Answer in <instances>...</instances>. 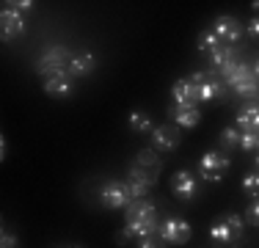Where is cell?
Wrapping results in <instances>:
<instances>
[{
  "instance_id": "6da1fadb",
  "label": "cell",
  "mask_w": 259,
  "mask_h": 248,
  "mask_svg": "<svg viewBox=\"0 0 259 248\" xmlns=\"http://www.w3.org/2000/svg\"><path fill=\"white\" fill-rule=\"evenodd\" d=\"M160 232V221H157V210L152 201L146 198H133L124 213V234L127 237H155Z\"/></svg>"
},
{
  "instance_id": "7a4b0ae2",
  "label": "cell",
  "mask_w": 259,
  "mask_h": 248,
  "mask_svg": "<svg viewBox=\"0 0 259 248\" xmlns=\"http://www.w3.org/2000/svg\"><path fill=\"white\" fill-rule=\"evenodd\" d=\"M209 237H212V243L221 245V248L234 245L240 237H243V218H240L237 213L218 215V218L209 223Z\"/></svg>"
},
{
  "instance_id": "3957f363",
  "label": "cell",
  "mask_w": 259,
  "mask_h": 248,
  "mask_svg": "<svg viewBox=\"0 0 259 248\" xmlns=\"http://www.w3.org/2000/svg\"><path fill=\"white\" fill-rule=\"evenodd\" d=\"M224 83L240 97H256L259 94V80L254 74V66L243 64V61H237L229 72H224Z\"/></svg>"
},
{
  "instance_id": "277c9868",
  "label": "cell",
  "mask_w": 259,
  "mask_h": 248,
  "mask_svg": "<svg viewBox=\"0 0 259 248\" xmlns=\"http://www.w3.org/2000/svg\"><path fill=\"white\" fill-rule=\"evenodd\" d=\"M229 166L232 160L224 152H204L199 160V177L204 182H221L226 177V171H229Z\"/></svg>"
},
{
  "instance_id": "5b68a950",
  "label": "cell",
  "mask_w": 259,
  "mask_h": 248,
  "mask_svg": "<svg viewBox=\"0 0 259 248\" xmlns=\"http://www.w3.org/2000/svg\"><path fill=\"white\" fill-rule=\"evenodd\" d=\"M190 223L185 218H165L163 223H160V240L163 243H171V245H185L190 240Z\"/></svg>"
},
{
  "instance_id": "8992f818",
  "label": "cell",
  "mask_w": 259,
  "mask_h": 248,
  "mask_svg": "<svg viewBox=\"0 0 259 248\" xmlns=\"http://www.w3.org/2000/svg\"><path fill=\"white\" fill-rule=\"evenodd\" d=\"M171 190L180 201H193L196 193H199V179L193 177V171L180 169L177 174H171Z\"/></svg>"
},
{
  "instance_id": "52a82bcc",
  "label": "cell",
  "mask_w": 259,
  "mask_h": 248,
  "mask_svg": "<svg viewBox=\"0 0 259 248\" xmlns=\"http://www.w3.org/2000/svg\"><path fill=\"white\" fill-rule=\"evenodd\" d=\"M100 201H102V207H108V210H127L133 198H130L124 182H105L102 190H100Z\"/></svg>"
},
{
  "instance_id": "ba28073f",
  "label": "cell",
  "mask_w": 259,
  "mask_h": 248,
  "mask_svg": "<svg viewBox=\"0 0 259 248\" xmlns=\"http://www.w3.org/2000/svg\"><path fill=\"white\" fill-rule=\"evenodd\" d=\"M182 144V133L180 127H171V124H157L152 130V149L157 152H174Z\"/></svg>"
},
{
  "instance_id": "9c48e42d",
  "label": "cell",
  "mask_w": 259,
  "mask_h": 248,
  "mask_svg": "<svg viewBox=\"0 0 259 248\" xmlns=\"http://www.w3.org/2000/svg\"><path fill=\"white\" fill-rule=\"evenodd\" d=\"M157 179L152 177L146 169H141L138 163L133 166V169L127 171V193H130V198H144L146 193H149V188L155 185Z\"/></svg>"
},
{
  "instance_id": "30bf717a",
  "label": "cell",
  "mask_w": 259,
  "mask_h": 248,
  "mask_svg": "<svg viewBox=\"0 0 259 248\" xmlns=\"http://www.w3.org/2000/svg\"><path fill=\"white\" fill-rule=\"evenodd\" d=\"M0 25H3V39L6 42L25 33V17H22V11L11 3L3 6V11H0Z\"/></svg>"
},
{
  "instance_id": "8fae6325",
  "label": "cell",
  "mask_w": 259,
  "mask_h": 248,
  "mask_svg": "<svg viewBox=\"0 0 259 248\" xmlns=\"http://www.w3.org/2000/svg\"><path fill=\"white\" fill-rule=\"evenodd\" d=\"M69 61H72V53L66 47H50L45 55L39 58V74L45 77V74L50 72H58V69H69Z\"/></svg>"
},
{
  "instance_id": "7c38bea8",
  "label": "cell",
  "mask_w": 259,
  "mask_h": 248,
  "mask_svg": "<svg viewBox=\"0 0 259 248\" xmlns=\"http://www.w3.org/2000/svg\"><path fill=\"white\" fill-rule=\"evenodd\" d=\"M45 91L50 97H69L72 89H75V77L69 74V69H58V72H50L45 74Z\"/></svg>"
},
{
  "instance_id": "4fadbf2b",
  "label": "cell",
  "mask_w": 259,
  "mask_h": 248,
  "mask_svg": "<svg viewBox=\"0 0 259 248\" xmlns=\"http://www.w3.org/2000/svg\"><path fill=\"white\" fill-rule=\"evenodd\" d=\"M212 30H215V36H218L224 45H229V47L234 45V42L243 39V25H240V20H234V17H229V14L215 17Z\"/></svg>"
},
{
  "instance_id": "5bb4252c",
  "label": "cell",
  "mask_w": 259,
  "mask_h": 248,
  "mask_svg": "<svg viewBox=\"0 0 259 248\" xmlns=\"http://www.w3.org/2000/svg\"><path fill=\"white\" fill-rule=\"evenodd\" d=\"M171 99H174L171 108H196V105H199V97H196L193 80H190V77L177 80L174 89H171Z\"/></svg>"
},
{
  "instance_id": "9a60e30c",
  "label": "cell",
  "mask_w": 259,
  "mask_h": 248,
  "mask_svg": "<svg viewBox=\"0 0 259 248\" xmlns=\"http://www.w3.org/2000/svg\"><path fill=\"white\" fill-rule=\"evenodd\" d=\"M190 80H193V86H196V97H199V102H212V99L221 97V91H224V86H221L215 77H209L207 72H196Z\"/></svg>"
},
{
  "instance_id": "2e32d148",
  "label": "cell",
  "mask_w": 259,
  "mask_h": 248,
  "mask_svg": "<svg viewBox=\"0 0 259 248\" xmlns=\"http://www.w3.org/2000/svg\"><path fill=\"white\" fill-rule=\"evenodd\" d=\"M168 116L177 127L182 130H193L201 121V110L199 108H168Z\"/></svg>"
},
{
  "instance_id": "e0dca14e",
  "label": "cell",
  "mask_w": 259,
  "mask_h": 248,
  "mask_svg": "<svg viewBox=\"0 0 259 248\" xmlns=\"http://www.w3.org/2000/svg\"><path fill=\"white\" fill-rule=\"evenodd\" d=\"M94 69H97V58L91 53L72 55V61H69V74L72 77H85V74H91Z\"/></svg>"
},
{
  "instance_id": "ac0fdd59",
  "label": "cell",
  "mask_w": 259,
  "mask_h": 248,
  "mask_svg": "<svg viewBox=\"0 0 259 248\" xmlns=\"http://www.w3.org/2000/svg\"><path fill=\"white\" fill-rule=\"evenodd\" d=\"M209 64H212V69H218L221 74L224 72H229L234 64H237V53L229 47V45H224L221 50H215L212 55H209Z\"/></svg>"
},
{
  "instance_id": "d6986e66",
  "label": "cell",
  "mask_w": 259,
  "mask_h": 248,
  "mask_svg": "<svg viewBox=\"0 0 259 248\" xmlns=\"http://www.w3.org/2000/svg\"><path fill=\"white\" fill-rule=\"evenodd\" d=\"M135 163H138L141 169H146L155 179L160 177V169H163V163H160V157H157V149H141L138 157H135Z\"/></svg>"
},
{
  "instance_id": "ffe728a7",
  "label": "cell",
  "mask_w": 259,
  "mask_h": 248,
  "mask_svg": "<svg viewBox=\"0 0 259 248\" xmlns=\"http://www.w3.org/2000/svg\"><path fill=\"white\" fill-rule=\"evenodd\" d=\"M237 124L248 133H259V105H245L237 113Z\"/></svg>"
},
{
  "instance_id": "44dd1931",
  "label": "cell",
  "mask_w": 259,
  "mask_h": 248,
  "mask_svg": "<svg viewBox=\"0 0 259 248\" xmlns=\"http://www.w3.org/2000/svg\"><path fill=\"white\" fill-rule=\"evenodd\" d=\"M130 127H133V133H152L155 130V124H152V116L144 113V110H133V113L127 116Z\"/></svg>"
},
{
  "instance_id": "7402d4cb",
  "label": "cell",
  "mask_w": 259,
  "mask_h": 248,
  "mask_svg": "<svg viewBox=\"0 0 259 248\" xmlns=\"http://www.w3.org/2000/svg\"><path fill=\"white\" fill-rule=\"evenodd\" d=\"M224 47V42L218 39V36H215V30L209 28V30H204V33L199 36V50L201 53H207V55H212L215 50H221Z\"/></svg>"
},
{
  "instance_id": "603a6c76",
  "label": "cell",
  "mask_w": 259,
  "mask_h": 248,
  "mask_svg": "<svg viewBox=\"0 0 259 248\" xmlns=\"http://www.w3.org/2000/svg\"><path fill=\"white\" fill-rule=\"evenodd\" d=\"M240 149H245V152H259V133L243 130V133H240Z\"/></svg>"
},
{
  "instance_id": "cb8c5ba5",
  "label": "cell",
  "mask_w": 259,
  "mask_h": 248,
  "mask_svg": "<svg viewBox=\"0 0 259 248\" xmlns=\"http://www.w3.org/2000/svg\"><path fill=\"white\" fill-rule=\"evenodd\" d=\"M243 190H245L248 196L259 198V171H251V174H245V177H243Z\"/></svg>"
},
{
  "instance_id": "d4e9b609",
  "label": "cell",
  "mask_w": 259,
  "mask_h": 248,
  "mask_svg": "<svg viewBox=\"0 0 259 248\" xmlns=\"http://www.w3.org/2000/svg\"><path fill=\"white\" fill-rule=\"evenodd\" d=\"M221 144H224L226 149L240 146V133H237V127H226L224 133H221Z\"/></svg>"
},
{
  "instance_id": "484cf974",
  "label": "cell",
  "mask_w": 259,
  "mask_h": 248,
  "mask_svg": "<svg viewBox=\"0 0 259 248\" xmlns=\"http://www.w3.org/2000/svg\"><path fill=\"white\" fill-rule=\"evenodd\" d=\"M245 221L251 223V226H259V198L248 204V210H245Z\"/></svg>"
},
{
  "instance_id": "4316f807",
  "label": "cell",
  "mask_w": 259,
  "mask_h": 248,
  "mask_svg": "<svg viewBox=\"0 0 259 248\" xmlns=\"http://www.w3.org/2000/svg\"><path fill=\"white\" fill-rule=\"evenodd\" d=\"M0 248H20V240H17L14 234L3 232V240H0Z\"/></svg>"
},
{
  "instance_id": "83f0119b",
  "label": "cell",
  "mask_w": 259,
  "mask_h": 248,
  "mask_svg": "<svg viewBox=\"0 0 259 248\" xmlns=\"http://www.w3.org/2000/svg\"><path fill=\"white\" fill-rule=\"evenodd\" d=\"M138 248H163V240H155V237H144Z\"/></svg>"
},
{
  "instance_id": "f1b7e54d",
  "label": "cell",
  "mask_w": 259,
  "mask_h": 248,
  "mask_svg": "<svg viewBox=\"0 0 259 248\" xmlns=\"http://www.w3.org/2000/svg\"><path fill=\"white\" fill-rule=\"evenodd\" d=\"M11 6H17V9L22 11V14H25V11H30V9H33V3H30V0H20V3H11Z\"/></svg>"
},
{
  "instance_id": "f546056e",
  "label": "cell",
  "mask_w": 259,
  "mask_h": 248,
  "mask_svg": "<svg viewBox=\"0 0 259 248\" xmlns=\"http://www.w3.org/2000/svg\"><path fill=\"white\" fill-rule=\"evenodd\" d=\"M248 33L251 36H259V17H254V20L248 22Z\"/></svg>"
},
{
  "instance_id": "4dcf8cb0",
  "label": "cell",
  "mask_w": 259,
  "mask_h": 248,
  "mask_svg": "<svg viewBox=\"0 0 259 248\" xmlns=\"http://www.w3.org/2000/svg\"><path fill=\"white\" fill-rule=\"evenodd\" d=\"M127 240H130V237H127V234H124V232H119V234H116V243H119V245H124V243H127Z\"/></svg>"
},
{
  "instance_id": "1f68e13d",
  "label": "cell",
  "mask_w": 259,
  "mask_h": 248,
  "mask_svg": "<svg viewBox=\"0 0 259 248\" xmlns=\"http://www.w3.org/2000/svg\"><path fill=\"white\" fill-rule=\"evenodd\" d=\"M254 74H256V80H259V58H256V64H254Z\"/></svg>"
},
{
  "instance_id": "d6a6232c",
  "label": "cell",
  "mask_w": 259,
  "mask_h": 248,
  "mask_svg": "<svg viewBox=\"0 0 259 248\" xmlns=\"http://www.w3.org/2000/svg\"><path fill=\"white\" fill-rule=\"evenodd\" d=\"M251 9H254V11H259V0H254V3H251Z\"/></svg>"
},
{
  "instance_id": "836d02e7",
  "label": "cell",
  "mask_w": 259,
  "mask_h": 248,
  "mask_svg": "<svg viewBox=\"0 0 259 248\" xmlns=\"http://www.w3.org/2000/svg\"><path fill=\"white\" fill-rule=\"evenodd\" d=\"M256 171H259V154H256Z\"/></svg>"
}]
</instances>
